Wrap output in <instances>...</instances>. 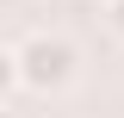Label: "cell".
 <instances>
[{
    "instance_id": "obj_1",
    "label": "cell",
    "mask_w": 124,
    "mask_h": 118,
    "mask_svg": "<svg viewBox=\"0 0 124 118\" xmlns=\"http://www.w3.org/2000/svg\"><path fill=\"white\" fill-rule=\"evenodd\" d=\"M75 75H81V50L62 31H31L6 50V87H19V93L56 100V93L75 87Z\"/></svg>"
},
{
    "instance_id": "obj_2",
    "label": "cell",
    "mask_w": 124,
    "mask_h": 118,
    "mask_svg": "<svg viewBox=\"0 0 124 118\" xmlns=\"http://www.w3.org/2000/svg\"><path fill=\"white\" fill-rule=\"evenodd\" d=\"M106 25H112V37L124 44V0H106Z\"/></svg>"
}]
</instances>
